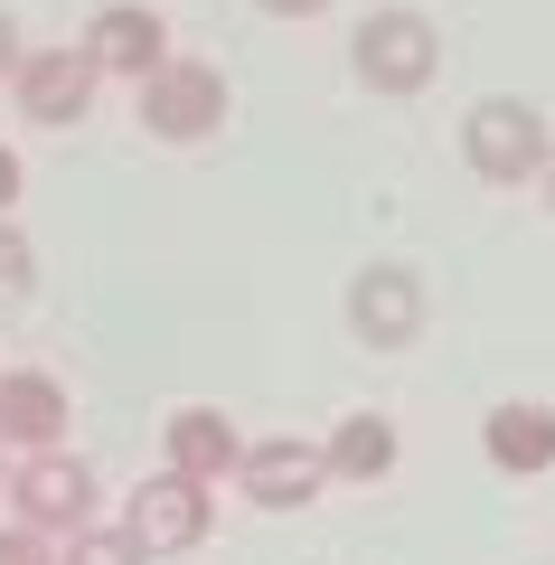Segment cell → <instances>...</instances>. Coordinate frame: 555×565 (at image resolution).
Returning <instances> with one entry per match:
<instances>
[{
	"label": "cell",
	"instance_id": "cell-1",
	"mask_svg": "<svg viewBox=\"0 0 555 565\" xmlns=\"http://www.w3.org/2000/svg\"><path fill=\"white\" fill-rule=\"evenodd\" d=\"M546 151H555L546 114L517 104V95H480L471 114H461V161H471V180H490V189H527L536 170H546Z\"/></svg>",
	"mask_w": 555,
	"mask_h": 565
},
{
	"label": "cell",
	"instance_id": "cell-2",
	"mask_svg": "<svg viewBox=\"0 0 555 565\" xmlns=\"http://www.w3.org/2000/svg\"><path fill=\"white\" fill-rule=\"evenodd\" d=\"M349 66L357 85H377V95H424L442 66V29L424 20V10H367V20L349 29Z\"/></svg>",
	"mask_w": 555,
	"mask_h": 565
},
{
	"label": "cell",
	"instance_id": "cell-3",
	"mask_svg": "<svg viewBox=\"0 0 555 565\" xmlns=\"http://www.w3.org/2000/svg\"><path fill=\"white\" fill-rule=\"evenodd\" d=\"M10 509H20V527H39V537H76V527H95V462L85 452H20L10 462Z\"/></svg>",
	"mask_w": 555,
	"mask_h": 565
},
{
	"label": "cell",
	"instance_id": "cell-4",
	"mask_svg": "<svg viewBox=\"0 0 555 565\" xmlns=\"http://www.w3.org/2000/svg\"><path fill=\"white\" fill-rule=\"evenodd\" d=\"M132 95H141V132H151V141H207V132L226 122V66H207V57H160Z\"/></svg>",
	"mask_w": 555,
	"mask_h": 565
},
{
	"label": "cell",
	"instance_id": "cell-5",
	"mask_svg": "<svg viewBox=\"0 0 555 565\" xmlns=\"http://www.w3.org/2000/svg\"><path fill=\"white\" fill-rule=\"evenodd\" d=\"M207 527H217V490L189 481V471H170V462L122 500V537H132L141 556H189Z\"/></svg>",
	"mask_w": 555,
	"mask_h": 565
},
{
	"label": "cell",
	"instance_id": "cell-6",
	"mask_svg": "<svg viewBox=\"0 0 555 565\" xmlns=\"http://www.w3.org/2000/svg\"><path fill=\"white\" fill-rule=\"evenodd\" d=\"M95 57L85 47H29L20 57V76H10V95H20V114L39 122V132H66V122H85L95 114Z\"/></svg>",
	"mask_w": 555,
	"mask_h": 565
},
{
	"label": "cell",
	"instance_id": "cell-7",
	"mask_svg": "<svg viewBox=\"0 0 555 565\" xmlns=\"http://www.w3.org/2000/svg\"><path fill=\"white\" fill-rule=\"evenodd\" d=\"M349 330L367 349H415V330H424V274H415V264H357V274H349Z\"/></svg>",
	"mask_w": 555,
	"mask_h": 565
},
{
	"label": "cell",
	"instance_id": "cell-8",
	"mask_svg": "<svg viewBox=\"0 0 555 565\" xmlns=\"http://www.w3.org/2000/svg\"><path fill=\"white\" fill-rule=\"evenodd\" d=\"M85 57H95V76H122V85H141L160 57H170V20H160L151 0H104L95 20H85Z\"/></svg>",
	"mask_w": 555,
	"mask_h": 565
},
{
	"label": "cell",
	"instance_id": "cell-9",
	"mask_svg": "<svg viewBox=\"0 0 555 565\" xmlns=\"http://www.w3.org/2000/svg\"><path fill=\"white\" fill-rule=\"evenodd\" d=\"M66 377L57 367H0V452H57L66 444Z\"/></svg>",
	"mask_w": 555,
	"mask_h": 565
},
{
	"label": "cell",
	"instance_id": "cell-10",
	"mask_svg": "<svg viewBox=\"0 0 555 565\" xmlns=\"http://www.w3.org/2000/svg\"><path fill=\"white\" fill-rule=\"evenodd\" d=\"M320 481H330V462H320V444H301V434H264L236 462V490L255 509H311Z\"/></svg>",
	"mask_w": 555,
	"mask_h": 565
},
{
	"label": "cell",
	"instance_id": "cell-11",
	"mask_svg": "<svg viewBox=\"0 0 555 565\" xmlns=\"http://www.w3.org/2000/svg\"><path fill=\"white\" fill-rule=\"evenodd\" d=\"M160 462L217 490V481H236V462H245V434L217 415V405H179V415H170V434H160Z\"/></svg>",
	"mask_w": 555,
	"mask_h": 565
},
{
	"label": "cell",
	"instance_id": "cell-12",
	"mask_svg": "<svg viewBox=\"0 0 555 565\" xmlns=\"http://www.w3.org/2000/svg\"><path fill=\"white\" fill-rule=\"evenodd\" d=\"M480 452H490L509 481H536V471H555V405H499V415L480 424Z\"/></svg>",
	"mask_w": 555,
	"mask_h": 565
},
{
	"label": "cell",
	"instance_id": "cell-13",
	"mask_svg": "<svg viewBox=\"0 0 555 565\" xmlns=\"http://www.w3.org/2000/svg\"><path fill=\"white\" fill-rule=\"evenodd\" d=\"M396 424H386V415H339L330 424V444H320V462H330V481H367V490H377L386 481V471H396Z\"/></svg>",
	"mask_w": 555,
	"mask_h": 565
},
{
	"label": "cell",
	"instance_id": "cell-14",
	"mask_svg": "<svg viewBox=\"0 0 555 565\" xmlns=\"http://www.w3.org/2000/svg\"><path fill=\"white\" fill-rule=\"evenodd\" d=\"M57 565H151L122 527H76V537H57Z\"/></svg>",
	"mask_w": 555,
	"mask_h": 565
},
{
	"label": "cell",
	"instance_id": "cell-15",
	"mask_svg": "<svg viewBox=\"0 0 555 565\" xmlns=\"http://www.w3.org/2000/svg\"><path fill=\"white\" fill-rule=\"evenodd\" d=\"M29 282H39V255H29V236L10 217H0V311L10 302H29Z\"/></svg>",
	"mask_w": 555,
	"mask_h": 565
},
{
	"label": "cell",
	"instance_id": "cell-16",
	"mask_svg": "<svg viewBox=\"0 0 555 565\" xmlns=\"http://www.w3.org/2000/svg\"><path fill=\"white\" fill-rule=\"evenodd\" d=\"M0 565H57V546H47L39 527H20V519H10V527H0Z\"/></svg>",
	"mask_w": 555,
	"mask_h": 565
},
{
	"label": "cell",
	"instance_id": "cell-17",
	"mask_svg": "<svg viewBox=\"0 0 555 565\" xmlns=\"http://www.w3.org/2000/svg\"><path fill=\"white\" fill-rule=\"evenodd\" d=\"M20 189H29V170H20V151H10V141H0V217H10V207H20Z\"/></svg>",
	"mask_w": 555,
	"mask_h": 565
},
{
	"label": "cell",
	"instance_id": "cell-18",
	"mask_svg": "<svg viewBox=\"0 0 555 565\" xmlns=\"http://www.w3.org/2000/svg\"><path fill=\"white\" fill-rule=\"evenodd\" d=\"M20 57H29V47H20V20L0 10V76H20Z\"/></svg>",
	"mask_w": 555,
	"mask_h": 565
},
{
	"label": "cell",
	"instance_id": "cell-19",
	"mask_svg": "<svg viewBox=\"0 0 555 565\" xmlns=\"http://www.w3.org/2000/svg\"><path fill=\"white\" fill-rule=\"evenodd\" d=\"M255 10H274V20H320L330 0H255Z\"/></svg>",
	"mask_w": 555,
	"mask_h": 565
},
{
	"label": "cell",
	"instance_id": "cell-20",
	"mask_svg": "<svg viewBox=\"0 0 555 565\" xmlns=\"http://www.w3.org/2000/svg\"><path fill=\"white\" fill-rule=\"evenodd\" d=\"M536 189H546V217H555V151H546V170H536Z\"/></svg>",
	"mask_w": 555,
	"mask_h": 565
}]
</instances>
